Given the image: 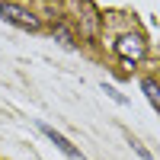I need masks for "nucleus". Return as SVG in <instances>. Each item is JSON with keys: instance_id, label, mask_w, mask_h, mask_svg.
Returning a JSON list of instances; mask_svg holds the SVG:
<instances>
[{"instance_id": "1", "label": "nucleus", "mask_w": 160, "mask_h": 160, "mask_svg": "<svg viewBox=\"0 0 160 160\" xmlns=\"http://www.w3.org/2000/svg\"><path fill=\"white\" fill-rule=\"evenodd\" d=\"M115 51H118V58H125V61H141L148 55V42H144V35L128 32V35H122L115 42Z\"/></svg>"}, {"instance_id": "2", "label": "nucleus", "mask_w": 160, "mask_h": 160, "mask_svg": "<svg viewBox=\"0 0 160 160\" xmlns=\"http://www.w3.org/2000/svg\"><path fill=\"white\" fill-rule=\"evenodd\" d=\"M0 19H7V22H13V26H19V29H29V32L38 29V19H35L26 7H16V3H0Z\"/></svg>"}, {"instance_id": "3", "label": "nucleus", "mask_w": 160, "mask_h": 160, "mask_svg": "<svg viewBox=\"0 0 160 160\" xmlns=\"http://www.w3.org/2000/svg\"><path fill=\"white\" fill-rule=\"evenodd\" d=\"M38 128H42V135H45V138H48L51 144H55V148H58V151H61L64 157H71V160H87V157L80 154V151L74 148V144H71L68 138L61 135V131H55V128H51V125H38Z\"/></svg>"}, {"instance_id": "4", "label": "nucleus", "mask_w": 160, "mask_h": 160, "mask_svg": "<svg viewBox=\"0 0 160 160\" xmlns=\"http://www.w3.org/2000/svg\"><path fill=\"white\" fill-rule=\"evenodd\" d=\"M141 87H144V93H148V102H151L154 109L160 112V87H157V80H151V77H148Z\"/></svg>"}, {"instance_id": "5", "label": "nucleus", "mask_w": 160, "mask_h": 160, "mask_svg": "<svg viewBox=\"0 0 160 160\" xmlns=\"http://www.w3.org/2000/svg\"><path fill=\"white\" fill-rule=\"evenodd\" d=\"M55 38L64 45V48H77V38H74V32L71 29H64V26H55Z\"/></svg>"}, {"instance_id": "6", "label": "nucleus", "mask_w": 160, "mask_h": 160, "mask_svg": "<svg viewBox=\"0 0 160 160\" xmlns=\"http://www.w3.org/2000/svg\"><path fill=\"white\" fill-rule=\"evenodd\" d=\"M128 144H131V148H135V154H138V157H141V160H154V157H151V154H148V151H144V148H141V144H138V141H135V138H131V141H128Z\"/></svg>"}, {"instance_id": "7", "label": "nucleus", "mask_w": 160, "mask_h": 160, "mask_svg": "<svg viewBox=\"0 0 160 160\" xmlns=\"http://www.w3.org/2000/svg\"><path fill=\"white\" fill-rule=\"evenodd\" d=\"M102 90H106V93H109V96H112L115 102H125V96H122V93H118V90H112V87H106V83H102Z\"/></svg>"}]
</instances>
